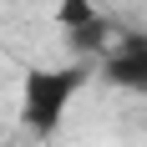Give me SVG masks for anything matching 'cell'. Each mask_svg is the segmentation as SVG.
Wrapping results in <instances>:
<instances>
[{
	"label": "cell",
	"mask_w": 147,
	"mask_h": 147,
	"mask_svg": "<svg viewBox=\"0 0 147 147\" xmlns=\"http://www.w3.org/2000/svg\"><path fill=\"white\" fill-rule=\"evenodd\" d=\"M91 61L76 66H36L20 81V127H30L36 137H56V127L66 122L71 102L81 96V86L91 81Z\"/></svg>",
	"instance_id": "obj_1"
},
{
	"label": "cell",
	"mask_w": 147,
	"mask_h": 147,
	"mask_svg": "<svg viewBox=\"0 0 147 147\" xmlns=\"http://www.w3.org/2000/svg\"><path fill=\"white\" fill-rule=\"evenodd\" d=\"M96 71H102L112 86L147 96V30H137V36H122L117 46H107L102 56H96Z\"/></svg>",
	"instance_id": "obj_2"
},
{
	"label": "cell",
	"mask_w": 147,
	"mask_h": 147,
	"mask_svg": "<svg viewBox=\"0 0 147 147\" xmlns=\"http://www.w3.org/2000/svg\"><path fill=\"white\" fill-rule=\"evenodd\" d=\"M56 20H61V30L71 36V30L91 26V20H102V15H96V5H91V0H61V5H56Z\"/></svg>",
	"instance_id": "obj_3"
}]
</instances>
